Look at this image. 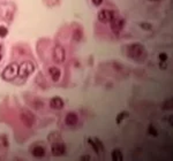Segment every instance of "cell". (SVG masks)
<instances>
[{
    "label": "cell",
    "mask_w": 173,
    "mask_h": 161,
    "mask_svg": "<svg viewBox=\"0 0 173 161\" xmlns=\"http://www.w3.org/2000/svg\"><path fill=\"white\" fill-rule=\"evenodd\" d=\"M127 53H128V55L130 58H133V59H143V58H146V50L143 47V45L138 43H135V44H130L128 48H127Z\"/></svg>",
    "instance_id": "1"
},
{
    "label": "cell",
    "mask_w": 173,
    "mask_h": 161,
    "mask_svg": "<svg viewBox=\"0 0 173 161\" xmlns=\"http://www.w3.org/2000/svg\"><path fill=\"white\" fill-rule=\"evenodd\" d=\"M17 75H19V66H17V63H11L2 71V78L5 81L11 82V81L15 79Z\"/></svg>",
    "instance_id": "2"
},
{
    "label": "cell",
    "mask_w": 173,
    "mask_h": 161,
    "mask_svg": "<svg viewBox=\"0 0 173 161\" xmlns=\"http://www.w3.org/2000/svg\"><path fill=\"white\" fill-rule=\"evenodd\" d=\"M35 71V65L31 61H24L20 67H19V75L21 78L28 77L29 75H31Z\"/></svg>",
    "instance_id": "3"
},
{
    "label": "cell",
    "mask_w": 173,
    "mask_h": 161,
    "mask_svg": "<svg viewBox=\"0 0 173 161\" xmlns=\"http://www.w3.org/2000/svg\"><path fill=\"white\" fill-rule=\"evenodd\" d=\"M110 23H111V28H112L113 32H114V34H119V32L124 29L125 18L119 16V15H114Z\"/></svg>",
    "instance_id": "4"
},
{
    "label": "cell",
    "mask_w": 173,
    "mask_h": 161,
    "mask_svg": "<svg viewBox=\"0 0 173 161\" xmlns=\"http://www.w3.org/2000/svg\"><path fill=\"white\" fill-rule=\"evenodd\" d=\"M114 15H116V13L112 12V10L102 9L98 13V15H97V18H98V21L102 22V23H108V22H111V20L113 18Z\"/></svg>",
    "instance_id": "5"
},
{
    "label": "cell",
    "mask_w": 173,
    "mask_h": 161,
    "mask_svg": "<svg viewBox=\"0 0 173 161\" xmlns=\"http://www.w3.org/2000/svg\"><path fill=\"white\" fill-rule=\"evenodd\" d=\"M53 59L56 62L58 63H61V62H64L66 59V52L64 47H61L59 45H57L54 50H53Z\"/></svg>",
    "instance_id": "6"
},
{
    "label": "cell",
    "mask_w": 173,
    "mask_h": 161,
    "mask_svg": "<svg viewBox=\"0 0 173 161\" xmlns=\"http://www.w3.org/2000/svg\"><path fill=\"white\" fill-rule=\"evenodd\" d=\"M20 119H21L22 123L27 127V128H31L35 124V118L34 115L29 112H22L20 114Z\"/></svg>",
    "instance_id": "7"
},
{
    "label": "cell",
    "mask_w": 173,
    "mask_h": 161,
    "mask_svg": "<svg viewBox=\"0 0 173 161\" xmlns=\"http://www.w3.org/2000/svg\"><path fill=\"white\" fill-rule=\"evenodd\" d=\"M51 151L53 155H56V157H61V155H64L66 153V146L61 143H54V144H52Z\"/></svg>",
    "instance_id": "8"
},
{
    "label": "cell",
    "mask_w": 173,
    "mask_h": 161,
    "mask_svg": "<svg viewBox=\"0 0 173 161\" xmlns=\"http://www.w3.org/2000/svg\"><path fill=\"white\" fill-rule=\"evenodd\" d=\"M49 74H50L53 82H59V79L61 77V71L59 68H57V67H50L49 68Z\"/></svg>",
    "instance_id": "9"
},
{
    "label": "cell",
    "mask_w": 173,
    "mask_h": 161,
    "mask_svg": "<svg viewBox=\"0 0 173 161\" xmlns=\"http://www.w3.org/2000/svg\"><path fill=\"white\" fill-rule=\"evenodd\" d=\"M65 122H66V124L69 126V127L76 126V124H78V115H76L75 113H68L67 115H66Z\"/></svg>",
    "instance_id": "10"
},
{
    "label": "cell",
    "mask_w": 173,
    "mask_h": 161,
    "mask_svg": "<svg viewBox=\"0 0 173 161\" xmlns=\"http://www.w3.org/2000/svg\"><path fill=\"white\" fill-rule=\"evenodd\" d=\"M50 105H51L52 108L61 109L62 107H64L65 103H64V100L61 99L60 97H54V98H52V99H51V101H50Z\"/></svg>",
    "instance_id": "11"
},
{
    "label": "cell",
    "mask_w": 173,
    "mask_h": 161,
    "mask_svg": "<svg viewBox=\"0 0 173 161\" xmlns=\"http://www.w3.org/2000/svg\"><path fill=\"white\" fill-rule=\"evenodd\" d=\"M88 143L92 146V148H94V151H95L96 153H100L104 151L103 145H102V143H100L98 139L94 140V139H91V138H89V139H88Z\"/></svg>",
    "instance_id": "12"
},
{
    "label": "cell",
    "mask_w": 173,
    "mask_h": 161,
    "mask_svg": "<svg viewBox=\"0 0 173 161\" xmlns=\"http://www.w3.org/2000/svg\"><path fill=\"white\" fill-rule=\"evenodd\" d=\"M31 154L37 159H42V158L45 157V148L42 147V146H36V147L32 148Z\"/></svg>",
    "instance_id": "13"
},
{
    "label": "cell",
    "mask_w": 173,
    "mask_h": 161,
    "mask_svg": "<svg viewBox=\"0 0 173 161\" xmlns=\"http://www.w3.org/2000/svg\"><path fill=\"white\" fill-rule=\"evenodd\" d=\"M111 157H112L113 161H122L124 160V154L120 150H113L111 153Z\"/></svg>",
    "instance_id": "14"
},
{
    "label": "cell",
    "mask_w": 173,
    "mask_h": 161,
    "mask_svg": "<svg viewBox=\"0 0 173 161\" xmlns=\"http://www.w3.org/2000/svg\"><path fill=\"white\" fill-rule=\"evenodd\" d=\"M128 116V113H126V112H121V113L118 114L117 119H116V121H117V123H121L122 122V120L125 118H127Z\"/></svg>",
    "instance_id": "15"
},
{
    "label": "cell",
    "mask_w": 173,
    "mask_h": 161,
    "mask_svg": "<svg viewBox=\"0 0 173 161\" xmlns=\"http://www.w3.org/2000/svg\"><path fill=\"white\" fill-rule=\"evenodd\" d=\"M73 37L75 40H81V38H82V32H81V30L75 29V30H74V34H73Z\"/></svg>",
    "instance_id": "16"
},
{
    "label": "cell",
    "mask_w": 173,
    "mask_h": 161,
    "mask_svg": "<svg viewBox=\"0 0 173 161\" xmlns=\"http://www.w3.org/2000/svg\"><path fill=\"white\" fill-rule=\"evenodd\" d=\"M8 34V30H7V28L4 26H0V37H6Z\"/></svg>",
    "instance_id": "17"
},
{
    "label": "cell",
    "mask_w": 173,
    "mask_h": 161,
    "mask_svg": "<svg viewBox=\"0 0 173 161\" xmlns=\"http://www.w3.org/2000/svg\"><path fill=\"white\" fill-rule=\"evenodd\" d=\"M149 134H150V135L151 136H155V137H157V136H158V132H157V130H156V128L154 126H150L149 127Z\"/></svg>",
    "instance_id": "18"
},
{
    "label": "cell",
    "mask_w": 173,
    "mask_h": 161,
    "mask_svg": "<svg viewBox=\"0 0 173 161\" xmlns=\"http://www.w3.org/2000/svg\"><path fill=\"white\" fill-rule=\"evenodd\" d=\"M140 26H142V29H144V30H151L152 29L151 24H150V23H147V22H146V23H141Z\"/></svg>",
    "instance_id": "19"
},
{
    "label": "cell",
    "mask_w": 173,
    "mask_h": 161,
    "mask_svg": "<svg viewBox=\"0 0 173 161\" xmlns=\"http://www.w3.org/2000/svg\"><path fill=\"white\" fill-rule=\"evenodd\" d=\"M159 60L160 61H166V60H167V54H166V53H160V54H159Z\"/></svg>",
    "instance_id": "20"
},
{
    "label": "cell",
    "mask_w": 173,
    "mask_h": 161,
    "mask_svg": "<svg viewBox=\"0 0 173 161\" xmlns=\"http://www.w3.org/2000/svg\"><path fill=\"white\" fill-rule=\"evenodd\" d=\"M166 61H160V63H159V68L160 69H166Z\"/></svg>",
    "instance_id": "21"
},
{
    "label": "cell",
    "mask_w": 173,
    "mask_h": 161,
    "mask_svg": "<svg viewBox=\"0 0 173 161\" xmlns=\"http://www.w3.org/2000/svg\"><path fill=\"white\" fill-rule=\"evenodd\" d=\"M92 2H94V5H96V6H99V5L103 2V0H92Z\"/></svg>",
    "instance_id": "22"
},
{
    "label": "cell",
    "mask_w": 173,
    "mask_h": 161,
    "mask_svg": "<svg viewBox=\"0 0 173 161\" xmlns=\"http://www.w3.org/2000/svg\"><path fill=\"white\" fill-rule=\"evenodd\" d=\"M80 159L83 161H88V160H90V157H89V155H83V157H81Z\"/></svg>",
    "instance_id": "23"
},
{
    "label": "cell",
    "mask_w": 173,
    "mask_h": 161,
    "mask_svg": "<svg viewBox=\"0 0 173 161\" xmlns=\"http://www.w3.org/2000/svg\"><path fill=\"white\" fill-rule=\"evenodd\" d=\"M150 1H160V0H150Z\"/></svg>",
    "instance_id": "24"
},
{
    "label": "cell",
    "mask_w": 173,
    "mask_h": 161,
    "mask_svg": "<svg viewBox=\"0 0 173 161\" xmlns=\"http://www.w3.org/2000/svg\"><path fill=\"white\" fill-rule=\"evenodd\" d=\"M0 60H1V54H0Z\"/></svg>",
    "instance_id": "25"
},
{
    "label": "cell",
    "mask_w": 173,
    "mask_h": 161,
    "mask_svg": "<svg viewBox=\"0 0 173 161\" xmlns=\"http://www.w3.org/2000/svg\"><path fill=\"white\" fill-rule=\"evenodd\" d=\"M0 48H1V46H0Z\"/></svg>",
    "instance_id": "26"
}]
</instances>
